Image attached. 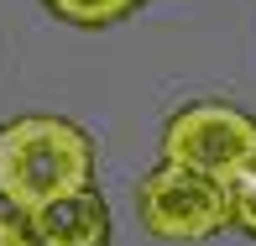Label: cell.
Returning <instances> with one entry per match:
<instances>
[{"instance_id":"1","label":"cell","mask_w":256,"mask_h":246,"mask_svg":"<svg viewBox=\"0 0 256 246\" xmlns=\"http://www.w3.org/2000/svg\"><path fill=\"white\" fill-rule=\"evenodd\" d=\"M94 142L84 126L63 115H21L0 126V199L16 215H37L42 204L89 189Z\"/></svg>"},{"instance_id":"2","label":"cell","mask_w":256,"mask_h":246,"mask_svg":"<svg viewBox=\"0 0 256 246\" xmlns=\"http://www.w3.org/2000/svg\"><path fill=\"white\" fill-rule=\"evenodd\" d=\"M136 215H142V230L157 241H204L230 225V194L209 173L162 162L136 189Z\"/></svg>"},{"instance_id":"3","label":"cell","mask_w":256,"mask_h":246,"mask_svg":"<svg viewBox=\"0 0 256 246\" xmlns=\"http://www.w3.org/2000/svg\"><path fill=\"white\" fill-rule=\"evenodd\" d=\"M251 157H256V121L225 100L183 105L162 126V162H183L220 183H230Z\"/></svg>"},{"instance_id":"4","label":"cell","mask_w":256,"mask_h":246,"mask_svg":"<svg viewBox=\"0 0 256 246\" xmlns=\"http://www.w3.org/2000/svg\"><path fill=\"white\" fill-rule=\"evenodd\" d=\"M37 246H110V204L89 189H74L52 204H42L37 215H21Z\"/></svg>"},{"instance_id":"5","label":"cell","mask_w":256,"mask_h":246,"mask_svg":"<svg viewBox=\"0 0 256 246\" xmlns=\"http://www.w3.org/2000/svg\"><path fill=\"white\" fill-rule=\"evenodd\" d=\"M42 6L68 27H110V21H126L142 0H42Z\"/></svg>"},{"instance_id":"6","label":"cell","mask_w":256,"mask_h":246,"mask_svg":"<svg viewBox=\"0 0 256 246\" xmlns=\"http://www.w3.org/2000/svg\"><path fill=\"white\" fill-rule=\"evenodd\" d=\"M225 194H230V225L256 236V157L225 183Z\"/></svg>"},{"instance_id":"7","label":"cell","mask_w":256,"mask_h":246,"mask_svg":"<svg viewBox=\"0 0 256 246\" xmlns=\"http://www.w3.org/2000/svg\"><path fill=\"white\" fill-rule=\"evenodd\" d=\"M0 246H37V241H32L26 220H6L0 215Z\"/></svg>"}]
</instances>
